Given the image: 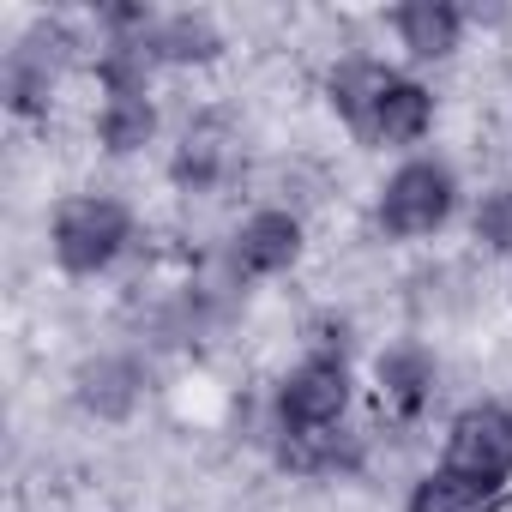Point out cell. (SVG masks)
I'll use <instances>...</instances> for the list:
<instances>
[{
  "instance_id": "cell-1",
  "label": "cell",
  "mask_w": 512,
  "mask_h": 512,
  "mask_svg": "<svg viewBox=\"0 0 512 512\" xmlns=\"http://www.w3.org/2000/svg\"><path fill=\"white\" fill-rule=\"evenodd\" d=\"M133 235V217L121 199H103V193H85V199H67L55 211V229H49V247H55V266L73 272V278H91L103 266H115V253L127 247Z\"/></svg>"
},
{
  "instance_id": "cell-2",
  "label": "cell",
  "mask_w": 512,
  "mask_h": 512,
  "mask_svg": "<svg viewBox=\"0 0 512 512\" xmlns=\"http://www.w3.org/2000/svg\"><path fill=\"white\" fill-rule=\"evenodd\" d=\"M452 205H458L452 169L416 157V163H404V169L386 181V193H380V229L398 235V241H416V235H434V229L452 217Z\"/></svg>"
},
{
  "instance_id": "cell-3",
  "label": "cell",
  "mask_w": 512,
  "mask_h": 512,
  "mask_svg": "<svg viewBox=\"0 0 512 512\" xmlns=\"http://www.w3.org/2000/svg\"><path fill=\"white\" fill-rule=\"evenodd\" d=\"M446 470L506 482L512 476V410L506 404H470L446 434Z\"/></svg>"
},
{
  "instance_id": "cell-4",
  "label": "cell",
  "mask_w": 512,
  "mask_h": 512,
  "mask_svg": "<svg viewBox=\"0 0 512 512\" xmlns=\"http://www.w3.org/2000/svg\"><path fill=\"white\" fill-rule=\"evenodd\" d=\"M350 404V368L338 356H308L284 380V422L290 434H326Z\"/></svg>"
},
{
  "instance_id": "cell-5",
  "label": "cell",
  "mask_w": 512,
  "mask_h": 512,
  "mask_svg": "<svg viewBox=\"0 0 512 512\" xmlns=\"http://www.w3.org/2000/svg\"><path fill=\"white\" fill-rule=\"evenodd\" d=\"M296 253H302V223L290 211H253L235 235V266L247 278H278L296 266Z\"/></svg>"
},
{
  "instance_id": "cell-6",
  "label": "cell",
  "mask_w": 512,
  "mask_h": 512,
  "mask_svg": "<svg viewBox=\"0 0 512 512\" xmlns=\"http://www.w3.org/2000/svg\"><path fill=\"white\" fill-rule=\"evenodd\" d=\"M61 49H67L61 31H31V37L13 49V61H7V103H13L19 115H37V109H43V97H49V85H55V67H61Z\"/></svg>"
},
{
  "instance_id": "cell-7",
  "label": "cell",
  "mask_w": 512,
  "mask_h": 512,
  "mask_svg": "<svg viewBox=\"0 0 512 512\" xmlns=\"http://www.w3.org/2000/svg\"><path fill=\"white\" fill-rule=\"evenodd\" d=\"M434 121V97L416 85V79H392V91L374 103V115L356 127L368 145H416Z\"/></svg>"
},
{
  "instance_id": "cell-8",
  "label": "cell",
  "mask_w": 512,
  "mask_h": 512,
  "mask_svg": "<svg viewBox=\"0 0 512 512\" xmlns=\"http://www.w3.org/2000/svg\"><path fill=\"white\" fill-rule=\"evenodd\" d=\"M392 31H398V43H404L416 61H440V55L458 49L464 13L452 7V0H410V7L392 13Z\"/></svg>"
},
{
  "instance_id": "cell-9",
  "label": "cell",
  "mask_w": 512,
  "mask_h": 512,
  "mask_svg": "<svg viewBox=\"0 0 512 512\" xmlns=\"http://www.w3.org/2000/svg\"><path fill=\"white\" fill-rule=\"evenodd\" d=\"M139 392H145V374H139V362H127V356H97V362L79 368V404H85L91 416H103V422L133 416Z\"/></svg>"
},
{
  "instance_id": "cell-10",
  "label": "cell",
  "mask_w": 512,
  "mask_h": 512,
  "mask_svg": "<svg viewBox=\"0 0 512 512\" xmlns=\"http://www.w3.org/2000/svg\"><path fill=\"white\" fill-rule=\"evenodd\" d=\"M139 49H145L151 61H169V67H193V61H217L223 37L211 31V19L175 13V19H157V25L139 37Z\"/></svg>"
},
{
  "instance_id": "cell-11",
  "label": "cell",
  "mask_w": 512,
  "mask_h": 512,
  "mask_svg": "<svg viewBox=\"0 0 512 512\" xmlns=\"http://www.w3.org/2000/svg\"><path fill=\"white\" fill-rule=\"evenodd\" d=\"M151 133H157V109H151L145 91H121V97H109L103 115H97V139H103V151H115V157L145 151Z\"/></svg>"
},
{
  "instance_id": "cell-12",
  "label": "cell",
  "mask_w": 512,
  "mask_h": 512,
  "mask_svg": "<svg viewBox=\"0 0 512 512\" xmlns=\"http://www.w3.org/2000/svg\"><path fill=\"white\" fill-rule=\"evenodd\" d=\"M494 494H500V482H482L464 470H434L428 482H416L410 512H488Z\"/></svg>"
},
{
  "instance_id": "cell-13",
  "label": "cell",
  "mask_w": 512,
  "mask_h": 512,
  "mask_svg": "<svg viewBox=\"0 0 512 512\" xmlns=\"http://www.w3.org/2000/svg\"><path fill=\"white\" fill-rule=\"evenodd\" d=\"M380 392L398 416H416L434 398V362L422 350H386L380 356Z\"/></svg>"
},
{
  "instance_id": "cell-14",
  "label": "cell",
  "mask_w": 512,
  "mask_h": 512,
  "mask_svg": "<svg viewBox=\"0 0 512 512\" xmlns=\"http://www.w3.org/2000/svg\"><path fill=\"white\" fill-rule=\"evenodd\" d=\"M392 79H398V73H386L380 61H344V67L332 73V109H338L350 127H362V121L374 115V103L392 91Z\"/></svg>"
},
{
  "instance_id": "cell-15",
  "label": "cell",
  "mask_w": 512,
  "mask_h": 512,
  "mask_svg": "<svg viewBox=\"0 0 512 512\" xmlns=\"http://www.w3.org/2000/svg\"><path fill=\"white\" fill-rule=\"evenodd\" d=\"M223 169H229V133H223L217 121L187 127V139H181V151H175V181H181V187H211Z\"/></svg>"
},
{
  "instance_id": "cell-16",
  "label": "cell",
  "mask_w": 512,
  "mask_h": 512,
  "mask_svg": "<svg viewBox=\"0 0 512 512\" xmlns=\"http://www.w3.org/2000/svg\"><path fill=\"white\" fill-rule=\"evenodd\" d=\"M476 241H488V253L512 260V181L494 187V193L476 205Z\"/></svg>"
}]
</instances>
